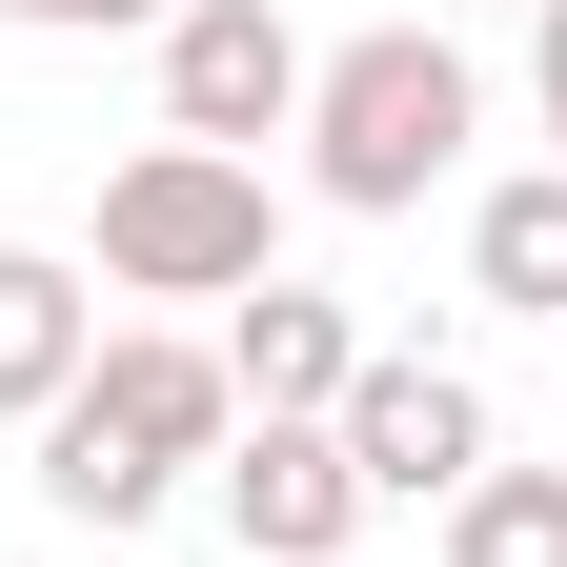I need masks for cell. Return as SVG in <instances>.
Wrapping results in <instances>:
<instances>
[{"instance_id":"10","label":"cell","mask_w":567,"mask_h":567,"mask_svg":"<svg viewBox=\"0 0 567 567\" xmlns=\"http://www.w3.org/2000/svg\"><path fill=\"white\" fill-rule=\"evenodd\" d=\"M446 567H567V466H486L446 507Z\"/></svg>"},{"instance_id":"7","label":"cell","mask_w":567,"mask_h":567,"mask_svg":"<svg viewBox=\"0 0 567 567\" xmlns=\"http://www.w3.org/2000/svg\"><path fill=\"white\" fill-rule=\"evenodd\" d=\"M344 385H365V324H344L324 284H244V324H224V405H244V425H324Z\"/></svg>"},{"instance_id":"6","label":"cell","mask_w":567,"mask_h":567,"mask_svg":"<svg viewBox=\"0 0 567 567\" xmlns=\"http://www.w3.org/2000/svg\"><path fill=\"white\" fill-rule=\"evenodd\" d=\"M203 486H224V547L244 567H344V547H365V486H344L324 425H244Z\"/></svg>"},{"instance_id":"2","label":"cell","mask_w":567,"mask_h":567,"mask_svg":"<svg viewBox=\"0 0 567 567\" xmlns=\"http://www.w3.org/2000/svg\"><path fill=\"white\" fill-rule=\"evenodd\" d=\"M305 183L344 203V224H405L425 183L486 142V82H466V41H425V21H365V41H324L305 61Z\"/></svg>"},{"instance_id":"11","label":"cell","mask_w":567,"mask_h":567,"mask_svg":"<svg viewBox=\"0 0 567 567\" xmlns=\"http://www.w3.org/2000/svg\"><path fill=\"white\" fill-rule=\"evenodd\" d=\"M527 122H547V163H567V0H527Z\"/></svg>"},{"instance_id":"5","label":"cell","mask_w":567,"mask_h":567,"mask_svg":"<svg viewBox=\"0 0 567 567\" xmlns=\"http://www.w3.org/2000/svg\"><path fill=\"white\" fill-rule=\"evenodd\" d=\"M284 122H305V21H284V0H183L163 21V142L264 163Z\"/></svg>"},{"instance_id":"9","label":"cell","mask_w":567,"mask_h":567,"mask_svg":"<svg viewBox=\"0 0 567 567\" xmlns=\"http://www.w3.org/2000/svg\"><path fill=\"white\" fill-rule=\"evenodd\" d=\"M466 284H486V305H527V324H567V163H527V183L466 203Z\"/></svg>"},{"instance_id":"1","label":"cell","mask_w":567,"mask_h":567,"mask_svg":"<svg viewBox=\"0 0 567 567\" xmlns=\"http://www.w3.org/2000/svg\"><path fill=\"white\" fill-rule=\"evenodd\" d=\"M224 446H244L224 344H183V324H102V365L41 405V507H61V527H142V507H183Z\"/></svg>"},{"instance_id":"4","label":"cell","mask_w":567,"mask_h":567,"mask_svg":"<svg viewBox=\"0 0 567 567\" xmlns=\"http://www.w3.org/2000/svg\"><path fill=\"white\" fill-rule=\"evenodd\" d=\"M324 446H344L365 507H466V486H486V385L425 365V344H365V385L324 405Z\"/></svg>"},{"instance_id":"3","label":"cell","mask_w":567,"mask_h":567,"mask_svg":"<svg viewBox=\"0 0 567 567\" xmlns=\"http://www.w3.org/2000/svg\"><path fill=\"white\" fill-rule=\"evenodd\" d=\"M102 284H122V305H244V284H284L264 163H224V142H142V163L102 183Z\"/></svg>"},{"instance_id":"12","label":"cell","mask_w":567,"mask_h":567,"mask_svg":"<svg viewBox=\"0 0 567 567\" xmlns=\"http://www.w3.org/2000/svg\"><path fill=\"white\" fill-rule=\"evenodd\" d=\"M0 21H41V41H102V21H183V0H0Z\"/></svg>"},{"instance_id":"8","label":"cell","mask_w":567,"mask_h":567,"mask_svg":"<svg viewBox=\"0 0 567 567\" xmlns=\"http://www.w3.org/2000/svg\"><path fill=\"white\" fill-rule=\"evenodd\" d=\"M82 365H102V284L61 244H0V425H41Z\"/></svg>"}]
</instances>
